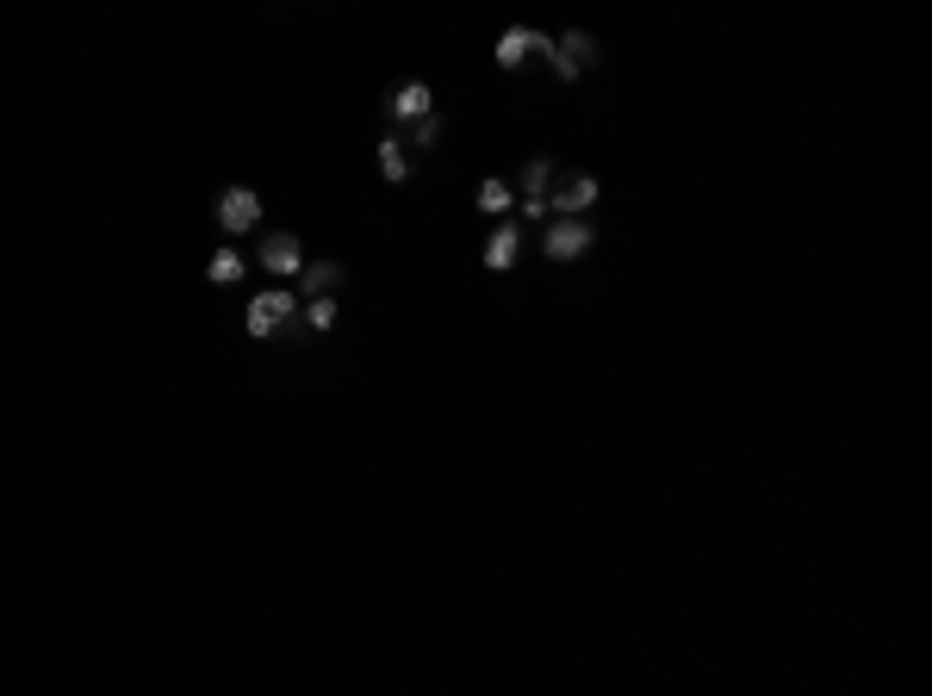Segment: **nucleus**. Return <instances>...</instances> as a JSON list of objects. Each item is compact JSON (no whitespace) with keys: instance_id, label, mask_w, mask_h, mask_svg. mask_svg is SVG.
I'll list each match as a JSON object with an SVG mask.
<instances>
[{"instance_id":"f257e3e1","label":"nucleus","mask_w":932,"mask_h":696,"mask_svg":"<svg viewBox=\"0 0 932 696\" xmlns=\"http://www.w3.org/2000/svg\"><path fill=\"white\" fill-rule=\"evenodd\" d=\"M542 57H547V69H554L560 82H579L585 69H597V57H604V50H597V38H591V32H560V38H547Z\"/></svg>"},{"instance_id":"f03ea898","label":"nucleus","mask_w":932,"mask_h":696,"mask_svg":"<svg viewBox=\"0 0 932 696\" xmlns=\"http://www.w3.org/2000/svg\"><path fill=\"white\" fill-rule=\"evenodd\" d=\"M293 318H299V293H286V286H268V293H256V299H249V311H243L249 336H281Z\"/></svg>"},{"instance_id":"7ed1b4c3","label":"nucleus","mask_w":932,"mask_h":696,"mask_svg":"<svg viewBox=\"0 0 932 696\" xmlns=\"http://www.w3.org/2000/svg\"><path fill=\"white\" fill-rule=\"evenodd\" d=\"M542 249H547V261H579L585 249H597V224L591 217H547Z\"/></svg>"},{"instance_id":"20e7f679","label":"nucleus","mask_w":932,"mask_h":696,"mask_svg":"<svg viewBox=\"0 0 932 696\" xmlns=\"http://www.w3.org/2000/svg\"><path fill=\"white\" fill-rule=\"evenodd\" d=\"M218 224H224L231 237H249L261 224V194L256 187H224V194H218Z\"/></svg>"},{"instance_id":"39448f33","label":"nucleus","mask_w":932,"mask_h":696,"mask_svg":"<svg viewBox=\"0 0 932 696\" xmlns=\"http://www.w3.org/2000/svg\"><path fill=\"white\" fill-rule=\"evenodd\" d=\"M430 112H435V94H430L423 82H398V87L386 94V119H392L398 130H411L417 119H430Z\"/></svg>"},{"instance_id":"423d86ee","label":"nucleus","mask_w":932,"mask_h":696,"mask_svg":"<svg viewBox=\"0 0 932 696\" xmlns=\"http://www.w3.org/2000/svg\"><path fill=\"white\" fill-rule=\"evenodd\" d=\"M604 199V187H597V174H572V181H560L554 194H547V212H560V217H585L591 206Z\"/></svg>"},{"instance_id":"0eeeda50","label":"nucleus","mask_w":932,"mask_h":696,"mask_svg":"<svg viewBox=\"0 0 932 696\" xmlns=\"http://www.w3.org/2000/svg\"><path fill=\"white\" fill-rule=\"evenodd\" d=\"M256 261L268 268V274H299V268H305V243L293 237V231H268V237L256 243Z\"/></svg>"},{"instance_id":"6e6552de","label":"nucleus","mask_w":932,"mask_h":696,"mask_svg":"<svg viewBox=\"0 0 932 696\" xmlns=\"http://www.w3.org/2000/svg\"><path fill=\"white\" fill-rule=\"evenodd\" d=\"M517 256H522V224L517 217H498L492 237H485V268H510Z\"/></svg>"},{"instance_id":"1a4fd4ad","label":"nucleus","mask_w":932,"mask_h":696,"mask_svg":"<svg viewBox=\"0 0 932 696\" xmlns=\"http://www.w3.org/2000/svg\"><path fill=\"white\" fill-rule=\"evenodd\" d=\"M554 181H560L554 156H529V162H522V206H547Z\"/></svg>"},{"instance_id":"9d476101","label":"nucleus","mask_w":932,"mask_h":696,"mask_svg":"<svg viewBox=\"0 0 932 696\" xmlns=\"http://www.w3.org/2000/svg\"><path fill=\"white\" fill-rule=\"evenodd\" d=\"M343 286V261H305L299 268V299H336Z\"/></svg>"},{"instance_id":"9b49d317","label":"nucleus","mask_w":932,"mask_h":696,"mask_svg":"<svg viewBox=\"0 0 932 696\" xmlns=\"http://www.w3.org/2000/svg\"><path fill=\"white\" fill-rule=\"evenodd\" d=\"M547 50V32H529V25H510L498 38V69H517L522 57H542Z\"/></svg>"},{"instance_id":"f8f14e48","label":"nucleus","mask_w":932,"mask_h":696,"mask_svg":"<svg viewBox=\"0 0 932 696\" xmlns=\"http://www.w3.org/2000/svg\"><path fill=\"white\" fill-rule=\"evenodd\" d=\"M380 169H386V181H411V169H417V156L398 144V130H392L386 144H380Z\"/></svg>"},{"instance_id":"ddd939ff","label":"nucleus","mask_w":932,"mask_h":696,"mask_svg":"<svg viewBox=\"0 0 932 696\" xmlns=\"http://www.w3.org/2000/svg\"><path fill=\"white\" fill-rule=\"evenodd\" d=\"M398 144H405V150H435V144H442V112L417 119L411 130H398Z\"/></svg>"},{"instance_id":"4468645a","label":"nucleus","mask_w":932,"mask_h":696,"mask_svg":"<svg viewBox=\"0 0 932 696\" xmlns=\"http://www.w3.org/2000/svg\"><path fill=\"white\" fill-rule=\"evenodd\" d=\"M510 206H517V194H510V187H504L498 174H492V181H479V212H492V217H504V212H510Z\"/></svg>"},{"instance_id":"2eb2a0df","label":"nucleus","mask_w":932,"mask_h":696,"mask_svg":"<svg viewBox=\"0 0 932 696\" xmlns=\"http://www.w3.org/2000/svg\"><path fill=\"white\" fill-rule=\"evenodd\" d=\"M206 274H212L218 286H231V281H243V256H237V249H218V256L206 261Z\"/></svg>"},{"instance_id":"dca6fc26","label":"nucleus","mask_w":932,"mask_h":696,"mask_svg":"<svg viewBox=\"0 0 932 696\" xmlns=\"http://www.w3.org/2000/svg\"><path fill=\"white\" fill-rule=\"evenodd\" d=\"M305 324L330 330V324H336V299H305Z\"/></svg>"}]
</instances>
